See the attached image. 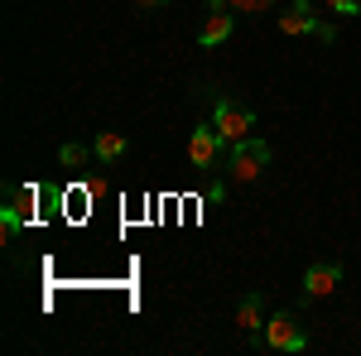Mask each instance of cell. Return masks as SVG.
Listing matches in <instances>:
<instances>
[{"label":"cell","instance_id":"1","mask_svg":"<svg viewBox=\"0 0 361 356\" xmlns=\"http://www.w3.org/2000/svg\"><path fill=\"white\" fill-rule=\"evenodd\" d=\"M212 125H217V135H222L226 145H241V140H250V130H255V111L241 106V102H231V97H222V102L212 106Z\"/></svg>","mask_w":361,"mask_h":356},{"label":"cell","instance_id":"2","mask_svg":"<svg viewBox=\"0 0 361 356\" xmlns=\"http://www.w3.org/2000/svg\"><path fill=\"white\" fill-rule=\"evenodd\" d=\"M265 164H270V145L265 140H241V145H231V159H226V168H231V178L236 183H250V178H260L265 173Z\"/></svg>","mask_w":361,"mask_h":356},{"label":"cell","instance_id":"3","mask_svg":"<svg viewBox=\"0 0 361 356\" xmlns=\"http://www.w3.org/2000/svg\"><path fill=\"white\" fill-rule=\"evenodd\" d=\"M265 347H270V352H304L308 337H304V328H299V318H294V313H270V318H265Z\"/></svg>","mask_w":361,"mask_h":356},{"label":"cell","instance_id":"4","mask_svg":"<svg viewBox=\"0 0 361 356\" xmlns=\"http://www.w3.org/2000/svg\"><path fill=\"white\" fill-rule=\"evenodd\" d=\"M222 145L226 140L217 135V125H197L193 135H188V164L193 168H217V159H222Z\"/></svg>","mask_w":361,"mask_h":356},{"label":"cell","instance_id":"5","mask_svg":"<svg viewBox=\"0 0 361 356\" xmlns=\"http://www.w3.org/2000/svg\"><path fill=\"white\" fill-rule=\"evenodd\" d=\"M337 284H342V265H333V260H318V265H308V274H304V294H308V299H323V294H333Z\"/></svg>","mask_w":361,"mask_h":356},{"label":"cell","instance_id":"6","mask_svg":"<svg viewBox=\"0 0 361 356\" xmlns=\"http://www.w3.org/2000/svg\"><path fill=\"white\" fill-rule=\"evenodd\" d=\"M231 29H236V15H226V10H207V20H202V29H197V39H202L207 49H217V44L231 39Z\"/></svg>","mask_w":361,"mask_h":356},{"label":"cell","instance_id":"7","mask_svg":"<svg viewBox=\"0 0 361 356\" xmlns=\"http://www.w3.org/2000/svg\"><path fill=\"white\" fill-rule=\"evenodd\" d=\"M279 29H284V34H313V29H318V20H313V5H308V0H294V5L279 15Z\"/></svg>","mask_w":361,"mask_h":356},{"label":"cell","instance_id":"8","mask_svg":"<svg viewBox=\"0 0 361 356\" xmlns=\"http://www.w3.org/2000/svg\"><path fill=\"white\" fill-rule=\"evenodd\" d=\"M126 149H130V140L121 135V130H102V135H97V145H92V154H97L102 164H116Z\"/></svg>","mask_w":361,"mask_h":356},{"label":"cell","instance_id":"9","mask_svg":"<svg viewBox=\"0 0 361 356\" xmlns=\"http://www.w3.org/2000/svg\"><path fill=\"white\" fill-rule=\"evenodd\" d=\"M260 318H265V308H260V294H246V299L236 303V328L260 332Z\"/></svg>","mask_w":361,"mask_h":356},{"label":"cell","instance_id":"10","mask_svg":"<svg viewBox=\"0 0 361 356\" xmlns=\"http://www.w3.org/2000/svg\"><path fill=\"white\" fill-rule=\"evenodd\" d=\"M58 164H63V168H82V164H87V149H82V145H73V140H68V145L58 149Z\"/></svg>","mask_w":361,"mask_h":356},{"label":"cell","instance_id":"11","mask_svg":"<svg viewBox=\"0 0 361 356\" xmlns=\"http://www.w3.org/2000/svg\"><path fill=\"white\" fill-rule=\"evenodd\" d=\"M275 0H231V10H241V15H260V10H270Z\"/></svg>","mask_w":361,"mask_h":356},{"label":"cell","instance_id":"12","mask_svg":"<svg viewBox=\"0 0 361 356\" xmlns=\"http://www.w3.org/2000/svg\"><path fill=\"white\" fill-rule=\"evenodd\" d=\"M20 207H5V212H0V226H5V236H15V231H20Z\"/></svg>","mask_w":361,"mask_h":356},{"label":"cell","instance_id":"13","mask_svg":"<svg viewBox=\"0 0 361 356\" xmlns=\"http://www.w3.org/2000/svg\"><path fill=\"white\" fill-rule=\"evenodd\" d=\"M328 10H333V15H357L361 0H328Z\"/></svg>","mask_w":361,"mask_h":356},{"label":"cell","instance_id":"14","mask_svg":"<svg viewBox=\"0 0 361 356\" xmlns=\"http://www.w3.org/2000/svg\"><path fill=\"white\" fill-rule=\"evenodd\" d=\"M313 39H323V44H333V39H337V29L328 25V20H318V29H313Z\"/></svg>","mask_w":361,"mask_h":356},{"label":"cell","instance_id":"15","mask_svg":"<svg viewBox=\"0 0 361 356\" xmlns=\"http://www.w3.org/2000/svg\"><path fill=\"white\" fill-rule=\"evenodd\" d=\"M169 0H140V10H164Z\"/></svg>","mask_w":361,"mask_h":356},{"label":"cell","instance_id":"16","mask_svg":"<svg viewBox=\"0 0 361 356\" xmlns=\"http://www.w3.org/2000/svg\"><path fill=\"white\" fill-rule=\"evenodd\" d=\"M226 5H231V0H212V10H226Z\"/></svg>","mask_w":361,"mask_h":356}]
</instances>
